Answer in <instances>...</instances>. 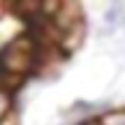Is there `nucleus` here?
Returning a JSON list of instances; mask_svg holds the SVG:
<instances>
[{
    "mask_svg": "<svg viewBox=\"0 0 125 125\" xmlns=\"http://www.w3.org/2000/svg\"><path fill=\"white\" fill-rule=\"evenodd\" d=\"M44 59V44L42 39L27 30L25 34L5 42L0 47V71H3V91L15 93L17 91V81L22 83L25 79H30Z\"/></svg>",
    "mask_w": 125,
    "mask_h": 125,
    "instance_id": "obj_1",
    "label": "nucleus"
},
{
    "mask_svg": "<svg viewBox=\"0 0 125 125\" xmlns=\"http://www.w3.org/2000/svg\"><path fill=\"white\" fill-rule=\"evenodd\" d=\"M125 22V3H108L101 12V25H103V34H113L123 27Z\"/></svg>",
    "mask_w": 125,
    "mask_h": 125,
    "instance_id": "obj_2",
    "label": "nucleus"
},
{
    "mask_svg": "<svg viewBox=\"0 0 125 125\" xmlns=\"http://www.w3.org/2000/svg\"><path fill=\"white\" fill-rule=\"evenodd\" d=\"M101 125H125V108H110L98 115Z\"/></svg>",
    "mask_w": 125,
    "mask_h": 125,
    "instance_id": "obj_3",
    "label": "nucleus"
},
{
    "mask_svg": "<svg viewBox=\"0 0 125 125\" xmlns=\"http://www.w3.org/2000/svg\"><path fill=\"white\" fill-rule=\"evenodd\" d=\"M71 125H101L98 118H88V120H79V123H71Z\"/></svg>",
    "mask_w": 125,
    "mask_h": 125,
    "instance_id": "obj_4",
    "label": "nucleus"
}]
</instances>
